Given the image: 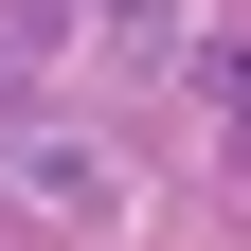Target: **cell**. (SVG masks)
Here are the masks:
<instances>
[{"label": "cell", "mask_w": 251, "mask_h": 251, "mask_svg": "<svg viewBox=\"0 0 251 251\" xmlns=\"http://www.w3.org/2000/svg\"><path fill=\"white\" fill-rule=\"evenodd\" d=\"M18 198H36V215H126V162L72 144V126H18Z\"/></svg>", "instance_id": "cell-1"}, {"label": "cell", "mask_w": 251, "mask_h": 251, "mask_svg": "<svg viewBox=\"0 0 251 251\" xmlns=\"http://www.w3.org/2000/svg\"><path fill=\"white\" fill-rule=\"evenodd\" d=\"M90 36H108V72H179V54H198V18H179V0H108Z\"/></svg>", "instance_id": "cell-2"}, {"label": "cell", "mask_w": 251, "mask_h": 251, "mask_svg": "<svg viewBox=\"0 0 251 251\" xmlns=\"http://www.w3.org/2000/svg\"><path fill=\"white\" fill-rule=\"evenodd\" d=\"M18 90H36V54H18V36H0V126H18Z\"/></svg>", "instance_id": "cell-3"}, {"label": "cell", "mask_w": 251, "mask_h": 251, "mask_svg": "<svg viewBox=\"0 0 251 251\" xmlns=\"http://www.w3.org/2000/svg\"><path fill=\"white\" fill-rule=\"evenodd\" d=\"M215 108H233V179H251V90H215Z\"/></svg>", "instance_id": "cell-4"}]
</instances>
